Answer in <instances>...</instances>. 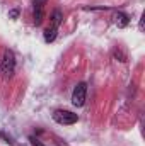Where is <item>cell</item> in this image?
<instances>
[{
  "label": "cell",
  "mask_w": 145,
  "mask_h": 146,
  "mask_svg": "<svg viewBox=\"0 0 145 146\" xmlns=\"http://www.w3.org/2000/svg\"><path fill=\"white\" fill-rule=\"evenodd\" d=\"M51 117H53V121H55L56 124H60V126H72V124H75V122L79 121V115H77V114H73L72 110H65V109L55 110V112L51 114Z\"/></svg>",
  "instance_id": "cell-2"
},
{
  "label": "cell",
  "mask_w": 145,
  "mask_h": 146,
  "mask_svg": "<svg viewBox=\"0 0 145 146\" xmlns=\"http://www.w3.org/2000/svg\"><path fill=\"white\" fill-rule=\"evenodd\" d=\"M56 145H58V146H68V145H65L63 141H56Z\"/></svg>",
  "instance_id": "cell-11"
},
{
  "label": "cell",
  "mask_w": 145,
  "mask_h": 146,
  "mask_svg": "<svg viewBox=\"0 0 145 146\" xmlns=\"http://www.w3.org/2000/svg\"><path fill=\"white\" fill-rule=\"evenodd\" d=\"M0 73L5 80L12 78L14 73H15V56L10 49H5L3 54H2V60H0Z\"/></svg>",
  "instance_id": "cell-1"
},
{
  "label": "cell",
  "mask_w": 145,
  "mask_h": 146,
  "mask_svg": "<svg viewBox=\"0 0 145 146\" xmlns=\"http://www.w3.org/2000/svg\"><path fill=\"white\" fill-rule=\"evenodd\" d=\"M85 99H87V85L84 82H80V83H77V87L72 92V104L75 107H82L85 104Z\"/></svg>",
  "instance_id": "cell-3"
},
{
  "label": "cell",
  "mask_w": 145,
  "mask_h": 146,
  "mask_svg": "<svg viewBox=\"0 0 145 146\" xmlns=\"http://www.w3.org/2000/svg\"><path fill=\"white\" fill-rule=\"evenodd\" d=\"M17 15H19V10H15V9H14V10H10V12H9V17H10V19H15V17H17Z\"/></svg>",
  "instance_id": "cell-9"
},
{
  "label": "cell",
  "mask_w": 145,
  "mask_h": 146,
  "mask_svg": "<svg viewBox=\"0 0 145 146\" xmlns=\"http://www.w3.org/2000/svg\"><path fill=\"white\" fill-rule=\"evenodd\" d=\"M44 19V7L43 5H34V24L41 26Z\"/></svg>",
  "instance_id": "cell-6"
},
{
  "label": "cell",
  "mask_w": 145,
  "mask_h": 146,
  "mask_svg": "<svg viewBox=\"0 0 145 146\" xmlns=\"http://www.w3.org/2000/svg\"><path fill=\"white\" fill-rule=\"evenodd\" d=\"M46 2H48V0H34V5H43V7H44Z\"/></svg>",
  "instance_id": "cell-10"
},
{
  "label": "cell",
  "mask_w": 145,
  "mask_h": 146,
  "mask_svg": "<svg viewBox=\"0 0 145 146\" xmlns=\"http://www.w3.org/2000/svg\"><path fill=\"white\" fill-rule=\"evenodd\" d=\"M29 141H31V145H33V146H46V145H43V143H41L39 139H36V138H33V136L29 138Z\"/></svg>",
  "instance_id": "cell-8"
},
{
  "label": "cell",
  "mask_w": 145,
  "mask_h": 146,
  "mask_svg": "<svg viewBox=\"0 0 145 146\" xmlns=\"http://www.w3.org/2000/svg\"><path fill=\"white\" fill-rule=\"evenodd\" d=\"M56 34H58V29H56V27H48V29H44V33H43L44 42H53V41L56 39Z\"/></svg>",
  "instance_id": "cell-5"
},
{
  "label": "cell",
  "mask_w": 145,
  "mask_h": 146,
  "mask_svg": "<svg viewBox=\"0 0 145 146\" xmlns=\"http://www.w3.org/2000/svg\"><path fill=\"white\" fill-rule=\"evenodd\" d=\"M62 21H63V15H62V10H53V14H51V27H60V24H62Z\"/></svg>",
  "instance_id": "cell-7"
},
{
  "label": "cell",
  "mask_w": 145,
  "mask_h": 146,
  "mask_svg": "<svg viewBox=\"0 0 145 146\" xmlns=\"http://www.w3.org/2000/svg\"><path fill=\"white\" fill-rule=\"evenodd\" d=\"M114 22H116V26L118 27H126L128 24H130V15L128 14H125V12H116V15H114Z\"/></svg>",
  "instance_id": "cell-4"
}]
</instances>
